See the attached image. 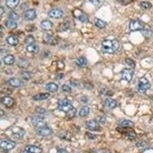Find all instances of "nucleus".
Instances as JSON below:
<instances>
[{
  "label": "nucleus",
  "instance_id": "obj_1",
  "mask_svg": "<svg viewBox=\"0 0 153 153\" xmlns=\"http://www.w3.org/2000/svg\"><path fill=\"white\" fill-rule=\"evenodd\" d=\"M119 48V44L117 39L104 40L102 42V51L105 54H113Z\"/></svg>",
  "mask_w": 153,
  "mask_h": 153
},
{
  "label": "nucleus",
  "instance_id": "obj_2",
  "mask_svg": "<svg viewBox=\"0 0 153 153\" xmlns=\"http://www.w3.org/2000/svg\"><path fill=\"white\" fill-rule=\"evenodd\" d=\"M150 87H151V84H150V83H149V81L147 80L146 77L142 76L139 80L137 90L140 94H145V92L150 89Z\"/></svg>",
  "mask_w": 153,
  "mask_h": 153
},
{
  "label": "nucleus",
  "instance_id": "obj_3",
  "mask_svg": "<svg viewBox=\"0 0 153 153\" xmlns=\"http://www.w3.org/2000/svg\"><path fill=\"white\" fill-rule=\"evenodd\" d=\"M74 108L72 103L67 99H61L58 102V109L64 113H67Z\"/></svg>",
  "mask_w": 153,
  "mask_h": 153
},
{
  "label": "nucleus",
  "instance_id": "obj_4",
  "mask_svg": "<svg viewBox=\"0 0 153 153\" xmlns=\"http://www.w3.org/2000/svg\"><path fill=\"white\" fill-rule=\"evenodd\" d=\"M145 24L142 21L139 20V19H134L129 22V28L130 31H136L142 30L144 29Z\"/></svg>",
  "mask_w": 153,
  "mask_h": 153
},
{
  "label": "nucleus",
  "instance_id": "obj_5",
  "mask_svg": "<svg viewBox=\"0 0 153 153\" xmlns=\"http://www.w3.org/2000/svg\"><path fill=\"white\" fill-rule=\"evenodd\" d=\"M15 146H16L15 142L9 139L3 140V141L1 142V143H0V147H1V149H2V150H5V151H10V150H12Z\"/></svg>",
  "mask_w": 153,
  "mask_h": 153
},
{
  "label": "nucleus",
  "instance_id": "obj_6",
  "mask_svg": "<svg viewBox=\"0 0 153 153\" xmlns=\"http://www.w3.org/2000/svg\"><path fill=\"white\" fill-rule=\"evenodd\" d=\"M31 123L33 124V126H34L37 128H40L42 126H47L45 123V121L44 119V117H41V116H39V115L31 117Z\"/></svg>",
  "mask_w": 153,
  "mask_h": 153
},
{
  "label": "nucleus",
  "instance_id": "obj_7",
  "mask_svg": "<svg viewBox=\"0 0 153 153\" xmlns=\"http://www.w3.org/2000/svg\"><path fill=\"white\" fill-rule=\"evenodd\" d=\"M133 74H134L133 68H131V69L126 68L122 71V73H121L122 79L126 80V82H130V81L132 80V76H133Z\"/></svg>",
  "mask_w": 153,
  "mask_h": 153
},
{
  "label": "nucleus",
  "instance_id": "obj_8",
  "mask_svg": "<svg viewBox=\"0 0 153 153\" xmlns=\"http://www.w3.org/2000/svg\"><path fill=\"white\" fill-rule=\"evenodd\" d=\"M64 11L61 9H53L48 12V16L54 19H58L63 17Z\"/></svg>",
  "mask_w": 153,
  "mask_h": 153
},
{
  "label": "nucleus",
  "instance_id": "obj_9",
  "mask_svg": "<svg viewBox=\"0 0 153 153\" xmlns=\"http://www.w3.org/2000/svg\"><path fill=\"white\" fill-rule=\"evenodd\" d=\"M36 132L39 136H44V137L51 136L52 134V130L47 126H42V127H40V128H37Z\"/></svg>",
  "mask_w": 153,
  "mask_h": 153
},
{
  "label": "nucleus",
  "instance_id": "obj_10",
  "mask_svg": "<svg viewBox=\"0 0 153 153\" xmlns=\"http://www.w3.org/2000/svg\"><path fill=\"white\" fill-rule=\"evenodd\" d=\"M86 127L90 131H97L99 129V124L97 120H90L86 122Z\"/></svg>",
  "mask_w": 153,
  "mask_h": 153
},
{
  "label": "nucleus",
  "instance_id": "obj_11",
  "mask_svg": "<svg viewBox=\"0 0 153 153\" xmlns=\"http://www.w3.org/2000/svg\"><path fill=\"white\" fill-rule=\"evenodd\" d=\"M24 17L26 20L29 21H33L37 18V12L34 9L27 10L24 14Z\"/></svg>",
  "mask_w": 153,
  "mask_h": 153
},
{
  "label": "nucleus",
  "instance_id": "obj_12",
  "mask_svg": "<svg viewBox=\"0 0 153 153\" xmlns=\"http://www.w3.org/2000/svg\"><path fill=\"white\" fill-rule=\"evenodd\" d=\"M8 84L13 87H21L24 86V82L18 78H11L10 80H9Z\"/></svg>",
  "mask_w": 153,
  "mask_h": 153
},
{
  "label": "nucleus",
  "instance_id": "obj_13",
  "mask_svg": "<svg viewBox=\"0 0 153 153\" xmlns=\"http://www.w3.org/2000/svg\"><path fill=\"white\" fill-rule=\"evenodd\" d=\"M25 131L21 128H18V127H16V128L12 129V136H13L15 139H21V138L23 137V136L25 135Z\"/></svg>",
  "mask_w": 153,
  "mask_h": 153
},
{
  "label": "nucleus",
  "instance_id": "obj_14",
  "mask_svg": "<svg viewBox=\"0 0 153 153\" xmlns=\"http://www.w3.org/2000/svg\"><path fill=\"white\" fill-rule=\"evenodd\" d=\"M1 103H2L4 106H6V107H8V108H10V107H11L14 105L15 101H14V99L11 97H2V99H1Z\"/></svg>",
  "mask_w": 153,
  "mask_h": 153
},
{
  "label": "nucleus",
  "instance_id": "obj_15",
  "mask_svg": "<svg viewBox=\"0 0 153 153\" xmlns=\"http://www.w3.org/2000/svg\"><path fill=\"white\" fill-rule=\"evenodd\" d=\"M24 150L25 151H28L31 153H41L42 152V149L38 146L36 145H26L24 149Z\"/></svg>",
  "mask_w": 153,
  "mask_h": 153
},
{
  "label": "nucleus",
  "instance_id": "obj_16",
  "mask_svg": "<svg viewBox=\"0 0 153 153\" xmlns=\"http://www.w3.org/2000/svg\"><path fill=\"white\" fill-rule=\"evenodd\" d=\"M44 42L50 45H56L58 44V40L52 35H47L44 37Z\"/></svg>",
  "mask_w": 153,
  "mask_h": 153
},
{
  "label": "nucleus",
  "instance_id": "obj_17",
  "mask_svg": "<svg viewBox=\"0 0 153 153\" xmlns=\"http://www.w3.org/2000/svg\"><path fill=\"white\" fill-rule=\"evenodd\" d=\"M105 106L108 109H113L115 107H117V103L115 99H112V98H107L105 100Z\"/></svg>",
  "mask_w": 153,
  "mask_h": 153
},
{
  "label": "nucleus",
  "instance_id": "obj_18",
  "mask_svg": "<svg viewBox=\"0 0 153 153\" xmlns=\"http://www.w3.org/2000/svg\"><path fill=\"white\" fill-rule=\"evenodd\" d=\"M15 61V56L12 54H8L3 58V62L6 65H12Z\"/></svg>",
  "mask_w": 153,
  "mask_h": 153
},
{
  "label": "nucleus",
  "instance_id": "obj_19",
  "mask_svg": "<svg viewBox=\"0 0 153 153\" xmlns=\"http://www.w3.org/2000/svg\"><path fill=\"white\" fill-rule=\"evenodd\" d=\"M50 97L49 93H41V94H38L33 97V99L35 101H41V100H44V99H48Z\"/></svg>",
  "mask_w": 153,
  "mask_h": 153
},
{
  "label": "nucleus",
  "instance_id": "obj_20",
  "mask_svg": "<svg viewBox=\"0 0 153 153\" xmlns=\"http://www.w3.org/2000/svg\"><path fill=\"white\" fill-rule=\"evenodd\" d=\"M26 50L27 51L29 52V53L37 54L38 51H39V47H38V44H30L27 45Z\"/></svg>",
  "mask_w": 153,
  "mask_h": 153
},
{
  "label": "nucleus",
  "instance_id": "obj_21",
  "mask_svg": "<svg viewBox=\"0 0 153 153\" xmlns=\"http://www.w3.org/2000/svg\"><path fill=\"white\" fill-rule=\"evenodd\" d=\"M41 27L44 31L50 30L53 27V23L51 21H49V20H43L41 22Z\"/></svg>",
  "mask_w": 153,
  "mask_h": 153
},
{
  "label": "nucleus",
  "instance_id": "obj_22",
  "mask_svg": "<svg viewBox=\"0 0 153 153\" xmlns=\"http://www.w3.org/2000/svg\"><path fill=\"white\" fill-rule=\"evenodd\" d=\"M119 126L122 128H132L135 126V123L131 120L124 119V120L121 121L120 123H119Z\"/></svg>",
  "mask_w": 153,
  "mask_h": 153
},
{
  "label": "nucleus",
  "instance_id": "obj_23",
  "mask_svg": "<svg viewBox=\"0 0 153 153\" xmlns=\"http://www.w3.org/2000/svg\"><path fill=\"white\" fill-rule=\"evenodd\" d=\"M20 0H6V4L8 8H9L11 9H13L19 6Z\"/></svg>",
  "mask_w": 153,
  "mask_h": 153
},
{
  "label": "nucleus",
  "instance_id": "obj_24",
  "mask_svg": "<svg viewBox=\"0 0 153 153\" xmlns=\"http://www.w3.org/2000/svg\"><path fill=\"white\" fill-rule=\"evenodd\" d=\"M18 66L21 69H26L30 66V62L25 58H21L18 62Z\"/></svg>",
  "mask_w": 153,
  "mask_h": 153
},
{
  "label": "nucleus",
  "instance_id": "obj_25",
  "mask_svg": "<svg viewBox=\"0 0 153 153\" xmlns=\"http://www.w3.org/2000/svg\"><path fill=\"white\" fill-rule=\"evenodd\" d=\"M76 64L80 67H85L87 65V60L84 57H79L76 60Z\"/></svg>",
  "mask_w": 153,
  "mask_h": 153
},
{
  "label": "nucleus",
  "instance_id": "obj_26",
  "mask_svg": "<svg viewBox=\"0 0 153 153\" xmlns=\"http://www.w3.org/2000/svg\"><path fill=\"white\" fill-rule=\"evenodd\" d=\"M6 41L10 44V45L12 46H16L17 44H19V40L17 37L15 36H9L8 38H6Z\"/></svg>",
  "mask_w": 153,
  "mask_h": 153
},
{
  "label": "nucleus",
  "instance_id": "obj_27",
  "mask_svg": "<svg viewBox=\"0 0 153 153\" xmlns=\"http://www.w3.org/2000/svg\"><path fill=\"white\" fill-rule=\"evenodd\" d=\"M46 90L51 93H54L58 90V86L54 83H49L46 85Z\"/></svg>",
  "mask_w": 153,
  "mask_h": 153
},
{
  "label": "nucleus",
  "instance_id": "obj_28",
  "mask_svg": "<svg viewBox=\"0 0 153 153\" xmlns=\"http://www.w3.org/2000/svg\"><path fill=\"white\" fill-rule=\"evenodd\" d=\"M94 24H95L96 27L99 29H104V28L107 26L106 21H104L103 20H102V19H95V20H94Z\"/></svg>",
  "mask_w": 153,
  "mask_h": 153
},
{
  "label": "nucleus",
  "instance_id": "obj_29",
  "mask_svg": "<svg viewBox=\"0 0 153 153\" xmlns=\"http://www.w3.org/2000/svg\"><path fill=\"white\" fill-rule=\"evenodd\" d=\"M90 113V108L87 107V106H84L83 107H81V109L79 111V116L81 117H87Z\"/></svg>",
  "mask_w": 153,
  "mask_h": 153
},
{
  "label": "nucleus",
  "instance_id": "obj_30",
  "mask_svg": "<svg viewBox=\"0 0 153 153\" xmlns=\"http://www.w3.org/2000/svg\"><path fill=\"white\" fill-rule=\"evenodd\" d=\"M5 25L7 27L8 29H15L17 28L18 24L15 21L13 20H11V19H9V20H6V22H5Z\"/></svg>",
  "mask_w": 153,
  "mask_h": 153
},
{
  "label": "nucleus",
  "instance_id": "obj_31",
  "mask_svg": "<svg viewBox=\"0 0 153 153\" xmlns=\"http://www.w3.org/2000/svg\"><path fill=\"white\" fill-rule=\"evenodd\" d=\"M78 19L81 22L86 23L88 22V21H89V17H88V15L87 14L82 12V13L78 15Z\"/></svg>",
  "mask_w": 153,
  "mask_h": 153
},
{
  "label": "nucleus",
  "instance_id": "obj_32",
  "mask_svg": "<svg viewBox=\"0 0 153 153\" xmlns=\"http://www.w3.org/2000/svg\"><path fill=\"white\" fill-rule=\"evenodd\" d=\"M140 7L142 8L145 10L150 9L152 8V4L151 2H147V1H144V2H140Z\"/></svg>",
  "mask_w": 153,
  "mask_h": 153
},
{
  "label": "nucleus",
  "instance_id": "obj_33",
  "mask_svg": "<svg viewBox=\"0 0 153 153\" xmlns=\"http://www.w3.org/2000/svg\"><path fill=\"white\" fill-rule=\"evenodd\" d=\"M9 19L13 20V21H17L19 19V14L15 12V11H11L9 14Z\"/></svg>",
  "mask_w": 153,
  "mask_h": 153
},
{
  "label": "nucleus",
  "instance_id": "obj_34",
  "mask_svg": "<svg viewBox=\"0 0 153 153\" xmlns=\"http://www.w3.org/2000/svg\"><path fill=\"white\" fill-rule=\"evenodd\" d=\"M67 113V118L70 119H71L74 118V117H75V115H76V109H75L74 107L71 110H70L69 112H67V113Z\"/></svg>",
  "mask_w": 153,
  "mask_h": 153
},
{
  "label": "nucleus",
  "instance_id": "obj_35",
  "mask_svg": "<svg viewBox=\"0 0 153 153\" xmlns=\"http://www.w3.org/2000/svg\"><path fill=\"white\" fill-rule=\"evenodd\" d=\"M125 61H126V64L128 66H129L130 67H132V68H134V67H136V63H135V61H133L132 59H131V58H126V60H125Z\"/></svg>",
  "mask_w": 153,
  "mask_h": 153
},
{
  "label": "nucleus",
  "instance_id": "obj_36",
  "mask_svg": "<svg viewBox=\"0 0 153 153\" xmlns=\"http://www.w3.org/2000/svg\"><path fill=\"white\" fill-rule=\"evenodd\" d=\"M34 38L32 35H29L27 36L25 39V43L27 44H34Z\"/></svg>",
  "mask_w": 153,
  "mask_h": 153
},
{
  "label": "nucleus",
  "instance_id": "obj_37",
  "mask_svg": "<svg viewBox=\"0 0 153 153\" xmlns=\"http://www.w3.org/2000/svg\"><path fill=\"white\" fill-rule=\"evenodd\" d=\"M21 76L23 79H25V80H30L31 77L30 73L27 72V71H23V72H21Z\"/></svg>",
  "mask_w": 153,
  "mask_h": 153
},
{
  "label": "nucleus",
  "instance_id": "obj_38",
  "mask_svg": "<svg viewBox=\"0 0 153 153\" xmlns=\"http://www.w3.org/2000/svg\"><path fill=\"white\" fill-rule=\"evenodd\" d=\"M37 111H38V114H39V116H41V117H44V116L45 115V113H47V112H46L45 109H41V108H38V109H37Z\"/></svg>",
  "mask_w": 153,
  "mask_h": 153
},
{
  "label": "nucleus",
  "instance_id": "obj_39",
  "mask_svg": "<svg viewBox=\"0 0 153 153\" xmlns=\"http://www.w3.org/2000/svg\"><path fill=\"white\" fill-rule=\"evenodd\" d=\"M62 90L64 92H71V88L69 86H67V84H64L63 86H62Z\"/></svg>",
  "mask_w": 153,
  "mask_h": 153
},
{
  "label": "nucleus",
  "instance_id": "obj_40",
  "mask_svg": "<svg viewBox=\"0 0 153 153\" xmlns=\"http://www.w3.org/2000/svg\"><path fill=\"white\" fill-rule=\"evenodd\" d=\"M93 153H110V152H109L107 149H102V150H95V151L93 152Z\"/></svg>",
  "mask_w": 153,
  "mask_h": 153
},
{
  "label": "nucleus",
  "instance_id": "obj_41",
  "mask_svg": "<svg viewBox=\"0 0 153 153\" xmlns=\"http://www.w3.org/2000/svg\"><path fill=\"white\" fill-rule=\"evenodd\" d=\"M89 1H90V3H92L93 5H95V6L99 5L100 2H101V0H89Z\"/></svg>",
  "mask_w": 153,
  "mask_h": 153
},
{
  "label": "nucleus",
  "instance_id": "obj_42",
  "mask_svg": "<svg viewBox=\"0 0 153 153\" xmlns=\"http://www.w3.org/2000/svg\"><path fill=\"white\" fill-rule=\"evenodd\" d=\"M57 153H67V152L64 149H59L57 151Z\"/></svg>",
  "mask_w": 153,
  "mask_h": 153
},
{
  "label": "nucleus",
  "instance_id": "obj_43",
  "mask_svg": "<svg viewBox=\"0 0 153 153\" xmlns=\"http://www.w3.org/2000/svg\"><path fill=\"white\" fill-rule=\"evenodd\" d=\"M76 80H71V85H72V86H74V87H76L77 86V85H78V84H76Z\"/></svg>",
  "mask_w": 153,
  "mask_h": 153
},
{
  "label": "nucleus",
  "instance_id": "obj_44",
  "mask_svg": "<svg viewBox=\"0 0 153 153\" xmlns=\"http://www.w3.org/2000/svg\"><path fill=\"white\" fill-rule=\"evenodd\" d=\"M143 153H153V149H146L143 152Z\"/></svg>",
  "mask_w": 153,
  "mask_h": 153
},
{
  "label": "nucleus",
  "instance_id": "obj_45",
  "mask_svg": "<svg viewBox=\"0 0 153 153\" xmlns=\"http://www.w3.org/2000/svg\"><path fill=\"white\" fill-rule=\"evenodd\" d=\"M0 11H1V14H0V15H1V17H2V15H3V12H4L3 7H1V9H0Z\"/></svg>",
  "mask_w": 153,
  "mask_h": 153
},
{
  "label": "nucleus",
  "instance_id": "obj_46",
  "mask_svg": "<svg viewBox=\"0 0 153 153\" xmlns=\"http://www.w3.org/2000/svg\"><path fill=\"white\" fill-rule=\"evenodd\" d=\"M63 76H64V74H60L59 75H58V76H59V77H57V80H59V79H62V78H63Z\"/></svg>",
  "mask_w": 153,
  "mask_h": 153
},
{
  "label": "nucleus",
  "instance_id": "obj_47",
  "mask_svg": "<svg viewBox=\"0 0 153 153\" xmlns=\"http://www.w3.org/2000/svg\"><path fill=\"white\" fill-rule=\"evenodd\" d=\"M120 1H122V2H132V0H120Z\"/></svg>",
  "mask_w": 153,
  "mask_h": 153
},
{
  "label": "nucleus",
  "instance_id": "obj_48",
  "mask_svg": "<svg viewBox=\"0 0 153 153\" xmlns=\"http://www.w3.org/2000/svg\"><path fill=\"white\" fill-rule=\"evenodd\" d=\"M4 114V111L2 109H1V116H3Z\"/></svg>",
  "mask_w": 153,
  "mask_h": 153
},
{
  "label": "nucleus",
  "instance_id": "obj_49",
  "mask_svg": "<svg viewBox=\"0 0 153 153\" xmlns=\"http://www.w3.org/2000/svg\"><path fill=\"white\" fill-rule=\"evenodd\" d=\"M23 153H31V152H29L25 151V150H24V151H23Z\"/></svg>",
  "mask_w": 153,
  "mask_h": 153
}]
</instances>
